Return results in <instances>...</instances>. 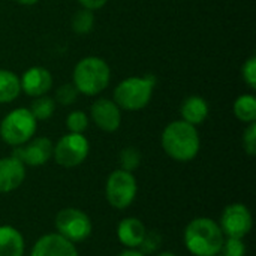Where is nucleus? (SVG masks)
Masks as SVG:
<instances>
[{
    "label": "nucleus",
    "mask_w": 256,
    "mask_h": 256,
    "mask_svg": "<svg viewBox=\"0 0 256 256\" xmlns=\"http://www.w3.org/2000/svg\"><path fill=\"white\" fill-rule=\"evenodd\" d=\"M16 3H20V4H24V6H33V4H36L39 0H15Z\"/></svg>",
    "instance_id": "7c9ffc66"
},
{
    "label": "nucleus",
    "mask_w": 256,
    "mask_h": 256,
    "mask_svg": "<svg viewBox=\"0 0 256 256\" xmlns=\"http://www.w3.org/2000/svg\"><path fill=\"white\" fill-rule=\"evenodd\" d=\"M22 255H24L22 234L10 225L0 226V256Z\"/></svg>",
    "instance_id": "f3484780"
},
{
    "label": "nucleus",
    "mask_w": 256,
    "mask_h": 256,
    "mask_svg": "<svg viewBox=\"0 0 256 256\" xmlns=\"http://www.w3.org/2000/svg\"><path fill=\"white\" fill-rule=\"evenodd\" d=\"M162 243V237L156 232V231H147L141 246L138 248L140 252H142L144 255L147 254H153L154 250H158V248L160 246Z\"/></svg>",
    "instance_id": "a878e982"
},
{
    "label": "nucleus",
    "mask_w": 256,
    "mask_h": 256,
    "mask_svg": "<svg viewBox=\"0 0 256 256\" xmlns=\"http://www.w3.org/2000/svg\"><path fill=\"white\" fill-rule=\"evenodd\" d=\"M52 141L46 136L32 138L26 144L15 147L12 156L20 159L26 166H42L52 158Z\"/></svg>",
    "instance_id": "9d476101"
},
{
    "label": "nucleus",
    "mask_w": 256,
    "mask_h": 256,
    "mask_svg": "<svg viewBox=\"0 0 256 256\" xmlns=\"http://www.w3.org/2000/svg\"><path fill=\"white\" fill-rule=\"evenodd\" d=\"M180 116L183 122L192 126H198L204 123L206 118L208 117V104L201 96H196V94L189 96L188 99L183 100L180 106Z\"/></svg>",
    "instance_id": "dca6fc26"
},
{
    "label": "nucleus",
    "mask_w": 256,
    "mask_h": 256,
    "mask_svg": "<svg viewBox=\"0 0 256 256\" xmlns=\"http://www.w3.org/2000/svg\"><path fill=\"white\" fill-rule=\"evenodd\" d=\"M57 234L69 240L70 243H81L92 236V219L87 213L80 208L68 207L57 213L56 216Z\"/></svg>",
    "instance_id": "0eeeda50"
},
{
    "label": "nucleus",
    "mask_w": 256,
    "mask_h": 256,
    "mask_svg": "<svg viewBox=\"0 0 256 256\" xmlns=\"http://www.w3.org/2000/svg\"><path fill=\"white\" fill-rule=\"evenodd\" d=\"M147 234L146 225L136 218H124L117 226L118 242L126 249H138Z\"/></svg>",
    "instance_id": "2eb2a0df"
},
{
    "label": "nucleus",
    "mask_w": 256,
    "mask_h": 256,
    "mask_svg": "<svg viewBox=\"0 0 256 256\" xmlns=\"http://www.w3.org/2000/svg\"><path fill=\"white\" fill-rule=\"evenodd\" d=\"M21 92L30 98H39L46 94L52 87V75L44 66L28 68L20 78Z\"/></svg>",
    "instance_id": "f8f14e48"
},
{
    "label": "nucleus",
    "mask_w": 256,
    "mask_h": 256,
    "mask_svg": "<svg viewBox=\"0 0 256 256\" xmlns=\"http://www.w3.org/2000/svg\"><path fill=\"white\" fill-rule=\"evenodd\" d=\"M138 192V184L134 172H128L124 170H116L110 174L105 184L106 201L111 207L117 210L128 208Z\"/></svg>",
    "instance_id": "423d86ee"
},
{
    "label": "nucleus",
    "mask_w": 256,
    "mask_h": 256,
    "mask_svg": "<svg viewBox=\"0 0 256 256\" xmlns=\"http://www.w3.org/2000/svg\"><path fill=\"white\" fill-rule=\"evenodd\" d=\"M242 75H243L244 82H246L252 90H255L256 88V57L255 56H250V57L244 62V64H243V68H242Z\"/></svg>",
    "instance_id": "bb28decb"
},
{
    "label": "nucleus",
    "mask_w": 256,
    "mask_h": 256,
    "mask_svg": "<svg viewBox=\"0 0 256 256\" xmlns=\"http://www.w3.org/2000/svg\"><path fill=\"white\" fill-rule=\"evenodd\" d=\"M90 117L94 124L108 134L118 130L122 124V110L112 99L100 98L93 102L90 108Z\"/></svg>",
    "instance_id": "9b49d317"
},
{
    "label": "nucleus",
    "mask_w": 256,
    "mask_h": 256,
    "mask_svg": "<svg viewBox=\"0 0 256 256\" xmlns=\"http://www.w3.org/2000/svg\"><path fill=\"white\" fill-rule=\"evenodd\" d=\"M90 152L88 140L84 134H66L63 135L52 150V158L57 165L63 168H75L81 165Z\"/></svg>",
    "instance_id": "6e6552de"
},
{
    "label": "nucleus",
    "mask_w": 256,
    "mask_h": 256,
    "mask_svg": "<svg viewBox=\"0 0 256 256\" xmlns=\"http://www.w3.org/2000/svg\"><path fill=\"white\" fill-rule=\"evenodd\" d=\"M214 256H222V255H220V254H218V255H214Z\"/></svg>",
    "instance_id": "473e14b6"
},
{
    "label": "nucleus",
    "mask_w": 256,
    "mask_h": 256,
    "mask_svg": "<svg viewBox=\"0 0 256 256\" xmlns=\"http://www.w3.org/2000/svg\"><path fill=\"white\" fill-rule=\"evenodd\" d=\"M158 256H177L176 254H172V252H162V254H159Z\"/></svg>",
    "instance_id": "2f4dec72"
},
{
    "label": "nucleus",
    "mask_w": 256,
    "mask_h": 256,
    "mask_svg": "<svg viewBox=\"0 0 256 256\" xmlns=\"http://www.w3.org/2000/svg\"><path fill=\"white\" fill-rule=\"evenodd\" d=\"M78 90L75 88V86L72 82H66V84H62L57 90H56V96H54V100L58 102L60 105L63 106H69L72 105L76 98H78Z\"/></svg>",
    "instance_id": "b1692460"
},
{
    "label": "nucleus",
    "mask_w": 256,
    "mask_h": 256,
    "mask_svg": "<svg viewBox=\"0 0 256 256\" xmlns=\"http://www.w3.org/2000/svg\"><path fill=\"white\" fill-rule=\"evenodd\" d=\"M26 178V165L15 156L0 159V194L16 190Z\"/></svg>",
    "instance_id": "4468645a"
},
{
    "label": "nucleus",
    "mask_w": 256,
    "mask_h": 256,
    "mask_svg": "<svg viewBox=\"0 0 256 256\" xmlns=\"http://www.w3.org/2000/svg\"><path fill=\"white\" fill-rule=\"evenodd\" d=\"M28 111L36 118V122H45L54 114L56 100L52 98L46 96V94L39 96V98H33V102H32Z\"/></svg>",
    "instance_id": "aec40b11"
},
{
    "label": "nucleus",
    "mask_w": 256,
    "mask_h": 256,
    "mask_svg": "<svg viewBox=\"0 0 256 256\" xmlns=\"http://www.w3.org/2000/svg\"><path fill=\"white\" fill-rule=\"evenodd\" d=\"M118 256H146L142 252H140L138 249H126L123 250Z\"/></svg>",
    "instance_id": "c756f323"
},
{
    "label": "nucleus",
    "mask_w": 256,
    "mask_h": 256,
    "mask_svg": "<svg viewBox=\"0 0 256 256\" xmlns=\"http://www.w3.org/2000/svg\"><path fill=\"white\" fill-rule=\"evenodd\" d=\"M30 256H78V250L60 234H45L33 244Z\"/></svg>",
    "instance_id": "ddd939ff"
},
{
    "label": "nucleus",
    "mask_w": 256,
    "mask_h": 256,
    "mask_svg": "<svg viewBox=\"0 0 256 256\" xmlns=\"http://www.w3.org/2000/svg\"><path fill=\"white\" fill-rule=\"evenodd\" d=\"M222 256H244L246 255V244L243 238H226L222 244Z\"/></svg>",
    "instance_id": "393cba45"
},
{
    "label": "nucleus",
    "mask_w": 256,
    "mask_h": 256,
    "mask_svg": "<svg viewBox=\"0 0 256 256\" xmlns=\"http://www.w3.org/2000/svg\"><path fill=\"white\" fill-rule=\"evenodd\" d=\"M38 122L28 108H16L0 122V138L10 147H20L30 141L36 132Z\"/></svg>",
    "instance_id": "39448f33"
},
{
    "label": "nucleus",
    "mask_w": 256,
    "mask_h": 256,
    "mask_svg": "<svg viewBox=\"0 0 256 256\" xmlns=\"http://www.w3.org/2000/svg\"><path fill=\"white\" fill-rule=\"evenodd\" d=\"M219 226L226 238H244L254 226L250 210L238 202L226 206L220 216Z\"/></svg>",
    "instance_id": "1a4fd4ad"
},
{
    "label": "nucleus",
    "mask_w": 256,
    "mask_h": 256,
    "mask_svg": "<svg viewBox=\"0 0 256 256\" xmlns=\"http://www.w3.org/2000/svg\"><path fill=\"white\" fill-rule=\"evenodd\" d=\"M234 114L236 117L246 123H255L256 122V98L252 93L242 94L234 102Z\"/></svg>",
    "instance_id": "6ab92c4d"
},
{
    "label": "nucleus",
    "mask_w": 256,
    "mask_h": 256,
    "mask_svg": "<svg viewBox=\"0 0 256 256\" xmlns=\"http://www.w3.org/2000/svg\"><path fill=\"white\" fill-rule=\"evenodd\" d=\"M156 80L153 75L129 76L120 81L114 88V102L120 110L140 111L148 105L154 92Z\"/></svg>",
    "instance_id": "20e7f679"
},
{
    "label": "nucleus",
    "mask_w": 256,
    "mask_h": 256,
    "mask_svg": "<svg viewBox=\"0 0 256 256\" xmlns=\"http://www.w3.org/2000/svg\"><path fill=\"white\" fill-rule=\"evenodd\" d=\"M183 240L194 256H214L220 254L225 236L216 220L196 218L188 224Z\"/></svg>",
    "instance_id": "f03ea898"
},
{
    "label": "nucleus",
    "mask_w": 256,
    "mask_h": 256,
    "mask_svg": "<svg viewBox=\"0 0 256 256\" xmlns=\"http://www.w3.org/2000/svg\"><path fill=\"white\" fill-rule=\"evenodd\" d=\"M118 164H120V170H124L128 172H134L141 165V153H140V150L135 148V147L123 148L120 152V154H118Z\"/></svg>",
    "instance_id": "4be33fe9"
},
{
    "label": "nucleus",
    "mask_w": 256,
    "mask_h": 256,
    "mask_svg": "<svg viewBox=\"0 0 256 256\" xmlns=\"http://www.w3.org/2000/svg\"><path fill=\"white\" fill-rule=\"evenodd\" d=\"M110 64L98 56L84 57L74 68L72 84L81 94L98 96L110 86Z\"/></svg>",
    "instance_id": "7ed1b4c3"
},
{
    "label": "nucleus",
    "mask_w": 256,
    "mask_h": 256,
    "mask_svg": "<svg viewBox=\"0 0 256 256\" xmlns=\"http://www.w3.org/2000/svg\"><path fill=\"white\" fill-rule=\"evenodd\" d=\"M70 27H72V32L76 33V34H81V36L88 34L94 27V14H93V10H88V9H84V8L76 10L74 14V16H72Z\"/></svg>",
    "instance_id": "412c9836"
},
{
    "label": "nucleus",
    "mask_w": 256,
    "mask_h": 256,
    "mask_svg": "<svg viewBox=\"0 0 256 256\" xmlns=\"http://www.w3.org/2000/svg\"><path fill=\"white\" fill-rule=\"evenodd\" d=\"M243 148L249 156L256 154V122L248 124L243 134Z\"/></svg>",
    "instance_id": "cd10ccee"
},
{
    "label": "nucleus",
    "mask_w": 256,
    "mask_h": 256,
    "mask_svg": "<svg viewBox=\"0 0 256 256\" xmlns=\"http://www.w3.org/2000/svg\"><path fill=\"white\" fill-rule=\"evenodd\" d=\"M108 0H78V3L84 8V9H88V10H98V9H102L105 4H106Z\"/></svg>",
    "instance_id": "c85d7f7f"
},
{
    "label": "nucleus",
    "mask_w": 256,
    "mask_h": 256,
    "mask_svg": "<svg viewBox=\"0 0 256 256\" xmlns=\"http://www.w3.org/2000/svg\"><path fill=\"white\" fill-rule=\"evenodd\" d=\"M21 93V84L16 74L9 69H0V104L14 102Z\"/></svg>",
    "instance_id": "a211bd4d"
},
{
    "label": "nucleus",
    "mask_w": 256,
    "mask_h": 256,
    "mask_svg": "<svg viewBox=\"0 0 256 256\" xmlns=\"http://www.w3.org/2000/svg\"><path fill=\"white\" fill-rule=\"evenodd\" d=\"M66 128L70 134H84L88 128V116L81 110L69 112L66 117Z\"/></svg>",
    "instance_id": "5701e85b"
},
{
    "label": "nucleus",
    "mask_w": 256,
    "mask_h": 256,
    "mask_svg": "<svg viewBox=\"0 0 256 256\" xmlns=\"http://www.w3.org/2000/svg\"><path fill=\"white\" fill-rule=\"evenodd\" d=\"M160 142L165 153L177 162H190L196 158L201 148L196 126L183 120H176L166 124L162 132Z\"/></svg>",
    "instance_id": "f257e3e1"
}]
</instances>
